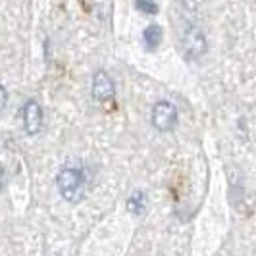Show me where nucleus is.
I'll use <instances>...</instances> for the list:
<instances>
[{
    "instance_id": "nucleus-1",
    "label": "nucleus",
    "mask_w": 256,
    "mask_h": 256,
    "mask_svg": "<svg viewBox=\"0 0 256 256\" xmlns=\"http://www.w3.org/2000/svg\"><path fill=\"white\" fill-rule=\"evenodd\" d=\"M58 191L68 202H79L85 196V178L77 168H64L58 178Z\"/></svg>"
},
{
    "instance_id": "nucleus-2",
    "label": "nucleus",
    "mask_w": 256,
    "mask_h": 256,
    "mask_svg": "<svg viewBox=\"0 0 256 256\" xmlns=\"http://www.w3.org/2000/svg\"><path fill=\"white\" fill-rule=\"evenodd\" d=\"M206 37L198 27H189L181 37V52L187 60H196L206 52Z\"/></svg>"
},
{
    "instance_id": "nucleus-3",
    "label": "nucleus",
    "mask_w": 256,
    "mask_h": 256,
    "mask_svg": "<svg viewBox=\"0 0 256 256\" xmlns=\"http://www.w3.org/2000/svg\"><path fill=\"white\" fill-rule=\"evenodd\" d=\"M178 124V110L168 100H160L152 108V126L158 131H172Z\"/></svg>"
},
{
    "instance_id": "nucleus-4",
    "label": "nucleus",
    "mask_w": 256,
    "mask_h": 256,
    "mask_svg": "<svg viewBox=\"0 0 256 256\" xmlns=\"http://www.w3.org/2000/svg\"><path fill=\"white\" fill-rule=\"evenodd\" d=\"M92 96L98 100V102H106V100H112L116 96V87L112 77L108 76L106 72L98 70L94 77H92Z\"/></svg>"
},
{
    "instance_id": "nucleus-5",
    "label": "nucleus",
    "mask_w": 256,
    "mask_h": 256,
    "mask_svg": "<svg viewBox=\"0 0 256 256\" xmlns=\"http://www.w3.org/2000/svg\"><path fill=\"white\" fill-rule=\"evenodd\" d=\"M24 128L29 135H37L42 128V108L37 100H27L24 106Z\"/></svg>"
},
{
    "instance_id": "nucleus-6",
    "label": "nucleus",
    "mask_w": 256,
    "mask_h": 256,
    "mask_svg": "<svg viewBox=\"0 0 256 256\" xmlns=\"http://www.w3.org/2000/svg\"><path fill=\"white\" fill-rule=\"evenodd\" d=\"M162 37H164V31H162V27L158 26V24H150L142 31V40H144V46L148 50H156L158 44L162 42Z\"/></svg>"
},
{
    "instance_id": "nucleus-7",
    "label": "nucleus",
    "mask_w": 256,
    "mask_h": 256,
    "mask_svg": "<svg viewBox=\"0 0 256 256\" xmlns=\"http://www.w3.org/2000/svg\"><path fill=\"white\" fill-rule=\"evenodd\" d=\"M146 208V198H144V192L142 191H135L128 200V210L135 216H141Z\"/></svg>"
},
{
    "instance_id": "nucleus-8",
    "label": "nucleus",
    "mask_w": 256,
    "mask_h": 256,
    "mask_svg": "<svg viewBox=\"0 0 256 256\" xmlns=\"http://www.w3.org/2000/svg\"><path fill=\"white\" fill-rule=\"evenodd\" d=\"M137 10H141L142 14H156L158 12V4L154 0H135Z\"/></svg>"
},
{
    "instance_id": "nucleus-9",
    "label": "nucleus",
    "mask_w": 256,
    "mask_h": 256,
    "mask_svg": "<svg viewBox=\"0 0 256 256\" xmlns=\"http://www.w3.org/2000/svg\"><path fill=\"white\" fill-rule=\"evenodd\" d=\"M6 100H8V94H6V90H4V87L0 85V110L6 106Z\"/></svg>"
},
{
    "instance_id": "nucleus-10",
    "label": "nucleus",
    "mask_w": 256,
    "mask_h": 256,
    "mask_svg": "<svg viewBox=\"0 0 256 256\" xmlns=\"http://www.w3.org/2000/svg\"><path fill=\"white\" fill-rule=\"evenodd\" d=\"M2 181H4V170L0 166V185H2Z\"/></svg>"
}]
</instances>
